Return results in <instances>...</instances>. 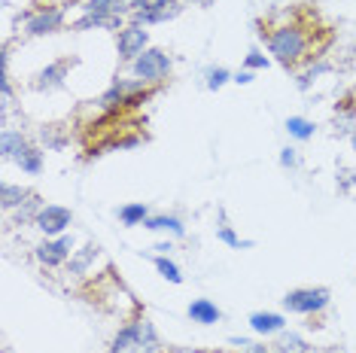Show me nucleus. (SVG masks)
<instances>
[{"mask_svg":"<svg viewBox=\"0 0 356 353\" xmlns=\"http://www.w3.org/2000/svg\"><path fill=\"white\" fill-rule=\"evenodd\" d=\"M259 34L268 40V52L283 67H302V64L320 58V52L326 49V43L332 40L329 34H323L317 28V19L307 22L305 13L289 15L286 22L262 25Z\"/></svg>","mask_w":356,"mask_h":353,"instance_id":"nucleus-1","label":"nucleus"},{"mask_svg":"<svg viewBox=\"0 0 356 353\" xmlns=\"http://www.w3.org/2000/svg\"><path fill=\"white\" fill-rule=\"evenodd\" d=\"M171 55L165 49H156V46H149V49H143L137 58L131 61V70L137 79H143L147 85H159L161 79L171 74Z\"/></svg>","mask_w":356,"mask_h":353,"instance_id":"nucleus-2","label":"nucleus"},{"mask_svg":"<svg viewBox=\"0 0 356 353\" xmlns=\"http://www.w3.org/2000/svg\"><path fill=\"white\" fill-rule=\"evenodd\" d=\"M283 304H286V311H293V314L314 317L329 308V290H323V286H302V290L286 293Z\"/></svg>","mask_w":356,"mask_h":353,"instance_id":"nucleus-3","label":"nucleus"},{"mask_svg":"<svg viewBox=\"0 0 356 353\" xmlns=\"http://www.w3.org/2000/svg\"><path fill=\"white\" fill-rule=\"evenodd\" d=\"M37 262L46 265V268H61L64 262L74 256V235H58L52 240H43V244L34 250Z\"/></svg>","mask_w":356,"mask_h":353,"instance_id":"nucleus-4","label":"nucleus"},{"mask_svg":"<svg viewBox=\"0 0 356 353\" xmlns=\"http://www.w3.org/2000/svg\"><path fill=\"white\" fill-rule=\"evenodd\" d=\"M116 46H119V58L134 61L143 49H149V31L140 25H125L116 37Z\"/></svg>","mask_w":356,"mask_h":353,"instance_id":"nucleus-5","label":"nucleus"},{"mask_svg":"<svg viewBox=\"0 0 356 353\" xmlns=\"http://www.w3.org/2000/svg\"><path fill=\"white\" fill-rule=\"evenodd\" d=\"M74 222V216H70L67 207H61V204H46L43 211L37 213V222L34 226L43 231V235H49V238H58L67 231V226Z\"/></svg>","mask_w":356,"mask_h":353,"instance_id":"nucleus-6","label":"nucleus"},{"mask_svg":"<svg viewBox=\"0 0 356 353\" xmlns=\"http://www.w3.org/2000/svg\"><path fill=\"white\" fill-rule=\"evenodd\" d=\"M64 25V10H37L25 19V31L31 37H43V34H55Z\"/></svg>","mask_w":356,"mask_h":353,"instance_id":"nucleus-7","label":"nucleus"},{"mask_svg":"<svg viewBox=\"0 0 356 353\" xmlns=\"http://www.w3.org/2000/svg\"><path fill=\"white\" fill-rule=\"evenodd\" d=\"M74 64H76V58H58V61L46 64V67L40 70L34 88H40V92H52V88H61L64 79H67V70L74 67Z\"/></svg>","mask_w":356,"mask_h":353,"instance_id":"nucleus-8","label":"nucleus"},{"mask_svg":"<svg viewBox=\"0 0 356 353\" xmlns=\"http://www.w3.org/2000/svg\"><path fill=\"white\" fill-rule=\"evenodd\" d=\"M250 329H253L256 335H262V338L280 335L283 329H286V317L274 314V311H256V314H250Z\"/></svg>","mask_w":356,"mask_h":353,"instance_id":"nucleus-9","label":"nucleus"},{"mask_svg":"<svg viewBox=\"0 0 356 353\" xmlns=\"http://www.w3.org/2000/svg\"><path fill=\"white\" fill-rule=\"evenodd\" d=\"M28 149H31L28 138L22 131H15V128H6V131L0 134V152H3L6 162H19Z\"/></svg>","mask_w":356,"mask_h":353,"instance_id":"nucleus-10","label":"nucleus"},{"mask_svg":"<svg viewBox=\"0 0 356 353\" xmlns=\"http://www.w3.org/2000/svg\"><path fill=\"white\" fill-rule=\"evenodd\" d=\"M98 28H107V31H122L125 28V19L122 15H83V19L70 22V31H98Z\"/></svg>","mask_w":356,"mask_h":353,"instance_id":"nucleus-11","label":"nucleus"},{"mask_svg":"<svg viewBox=\"0 0 356 353\" xmlns=\"http://www.w3.org/2000/svg\"><path fill=\"white\" fill-rule=\"evenodd\" d=\"M88 15H131V0H86Z\"/></svg>","mask_w":356,"mask_h":353,"instance_id":"nucleus-12","label":"nucleus"},{"mask_svg":"<svg viewBox=\"0 0 356 353\" xmlns=\"http://www.w3.org/2000/svg\"><path fill=\"white\" fill-rule=\"evenodd\" d=\"M220 308H216L210 299H195L189 304V320L192 323H201V326H210V323H220Z\"/></svg>","mask_w":356,"mask_h":353,"instance_id":"nucleus-13","label":"nucleus"},{"mask_svg":"<svg viewBox=\"0 0 356 353\" xmlns=\"http://www.w3.org/2000/svg\"><path fill=\"white\" fill-rule=\"evenodd\" d=\"M31 195H34V192L25 189V186H15V183H3V189H0V204H3V211H15V207H22Z\"/></svg>","mask_w":356,"mask_h":353,"instance_id":"nucleus-14","label":"nucleus"},{"mask_svg":"<svg viewBox=\"0 0 356 353\" xmlns=\"http://www.w3.org/2000/svg\"><path fill=\"white\" fill-rule=\"evenodd\" d=\"M143 229H149V231H171L174 238H183L186 235V226L177 216H168V213H159V216H149L147 222H143Z\"/></svg>","mask_w":356,"mask_h":353,"instance_id":"nucleus-15","label":"nucleus"},{"mask_svg":"<svg viewBox=\"0 0 356 353\" xmlns=\"http://www.w3.org/2000/svg\"><path fill=\"white\" fill-rule=\"evenodd\" d=\"M271 350L274 353H307L311 350V344H307L298 332H280L277 341L271 344Z\"/></svg>","mask_w":356,"mask_h":353,"instance_id":"nucleus-16","label":"nucleus"},{"mask_svg":"<svg viewBox=\"0 0 356 353\" xmlns=\"http://www.w3.org/2000/svg\"><path fill=\"white\" fill-rule=\"evenodd\" d=\"M119 220H122L125 226H143V222L149 220V207L143 204V202L122 204V207H119Z\"/></svg>","mask_w":356,"mask_h":353,"instance_id":"nucleus-17","label":"nucleus"},{"mask_svg":"<svg viewBox=\"0 0 356 353\" xmlns=\"http://www.w3.org/2000/svg\"><path fill=\"white\" fill-rule=\"evenodd\" d=\"M286 131H289V138H296V140H311L314 138V122L305 119V116H289Z\"/></svg>","mask_w":356,"mask_h":353,"instance_id":"nucleus-18","label":"nucleus"},{"mask_svg":"<svg viewBox=\"0 0 356 353\" xmlns=\"http://www.w3.org/2000/svg\"><path fill=\"white\" fill-rule=\"evenodd\" d=\"M95 256H98V244H88L86 250H79L76 256H70V274H86L88 265L95 262Z\"/></svg>","mask_w":356,"mask_h":353,"instance_id":"nucleus-19","label":"nucleus"},{"mask_svg":"<svg viewBox=\"0 0 356 353\" xmlns=\"http://www.w3.org/2000/svg\"><path fill=\"white\" fill-rule=\"evenodd\" d=\"M43 211V204H40L37 195H31L22 207H15V226H25V222H37V213Z\"/></svg>","mask_w":356,"mask_h":353,"instance_id":"nucleus-20","label":"nucleus"},{"mask_svg":"<svg viewBox=\"0 0 356 353\" xmlns=\"http://www.w3.org/2000/svg\"><path fill=\"white\" fill-rule=\"evenodd\" d=\"M156 271L168 280V284H183V274H180V268H177V262L168 259V256H161V253L156 256Z\"/></svg>","mask_w":356,"mask_h":353,"instance_id":"nucleus-21","label":"nucleus"},{"mask_svg":"<svg viewBox=\"0 0 356 353\" xmlns=\"http://www.w3.org/2000/svg\"><path fill=\"white\" fill-rule=\"evenodd\" d=\"M19 167H22L25 174H40V171H43V152L31 147V149L25 152V156L19 158Z\"/></svg>","mask_w":356,"mask_h":353,"instance_id":"nucleus-22","label":"nucleus"},{"mask_svg":"<svg viewBox=\"0 0 356 353\" xmlns=\"http://www.w3.org/2000/svg\"><path fill=\"white\" fill-rule=\"evenodd\" d=\"M174 0H131V13H165Z\"/></svg>","mask_w":356,"mask_h":353,"instance_id":"nucleus-23","label":"nucleus"},{"mask_svg":"<svg viewBox=\"0 0 356 353\" xmlns=\"http://www.w3.org/2000/svg\"><path fill=\"white\" fill-rule=\"evenodd\" d=\"M216 238H220L222 244L234 247V250H241V247H253V240H241L238 235H234L232 226H220V229H216Z\"/></svg>","mask_w":356,"mask_h":353,"instance_id":"nucleus-24","label":"nucleus"},{"mask_svg":"<svg viewBox=\"0 0 356 353\" xmlns=\"http://www.w3.org/2000/svg\"><path fill=\"white\" fill-rule=\"evenodd\" d=\"M229 79H232V74H229L225 67H210V70H207V88H210V92L222 88L225 83H229Z\"/></svg>","mask_w":356,"mask_h":353,"instance_id":"nucleus-25","label":"nucleus"},{"mask_svg":"<svg viewBox=\"0 0 356 353\" xmlns=\"http://www.w3.org/2000/svg\"><path fill=\"white\" fill-rule=\"evenodd\" d=\"M58 128L61 125H49V128H43V143L49 149H61L64 143H67V138H64V134H58Z\"/></svg>","mask_w":356,"mask_h":353,"instance_id":"nucleus-26","label":"nucleus"},{"mask_svg":"<svg viewBox=\"0 0 356 353\" xmlns=\"http://www.w3.org/2000/svg\"><path fill=\"white\" fill-rule=\"evenodd\" d=\"M326 70H329V64H326V61H320V64H311V67H307L305 74L298 76V88H307V85H311V83H314V79H317L320 74H326Z\"/></svg>","mask_w":356,"mask_h":353,"instance_id":"nucleus-27","label":"nucleus"},{"mask_svg":"<svg viewBox=\"0 0 356 353\" xmlns=\"http://www.w3.org/2000/svg\"><path fill=\"white\" fill-rule=\"evenodd\" d=\"M74 3H83V0H34L37 10H67Z\"/></svg>","mask_w":356,"mask_h":353,"instance_id":"nucleus-28","label":"nucleus"},{"mask_svg":"<svg viewBox=\"0 0 356 353\" xmlns=\"http://www.w3.org/2000/svg\"><path fill=\"white\" fill-rule=\"evenodd\" d=\"M244 64H247V70H265V67H268V58H265V55L259 52V49H253V52H250L247 58H244Z\"/></svg>","mask_w":356,"mask_h":353,"instance_id":"nucleus-29","label":"nucleus"},{"mask_svg":"<svg viewBox=\"0 0 356 353\" xmlns=\"http://www.w3.org/2000/svg\"><path fill=\"white\" fill-rule=\"evenodd\" d=\"M280 165H283V167H296V165H298V152H296L293 147L280 149Z\"/></svg>","mask_w":356,"mask_h":353,"instance_id":"nucleus-30","label":"nucleus"},{"mask_svg":"<svg viewBox=\"0 0 356 353\" xmlns=\"http://www.w3.org/2000/svg\"><path fill=\"white\" fill-rule=\"evenodd\" d=\"M234 83H238V85H250V83H253V70H241V74L234 76Z\"/></svg>","mask_w":356,"mask_h":353,"instance_id":"nucleus-31","label":"nucleus"},{"mask_svg":"<svg viewBox=\"0 0 356 353\" xmlns=\"http://www.w3.org/2000/svg\"><path fill=\"white\" fill-rule=\"evenodd\" d=\"M244 353H274V350H271V347H265V344H250Z\"/></svg>","mask_w":356,"mask_h":353,"instance_id":"nucleus-32","label":"nucleus"},{"mask_svg":"<svg viewBox=\"0 0 356 353\" xmlns=\"http://www.w3.org/2000/svg\"><path fill=\"white\" fill-rule=\"evenodd\" d=\"M156 250H159V253H161V256H165V253H168V250H171V244H168V240H161V244H159V247H156Z\"/></svg>","mask_w":356,"mask_h":353,"instance_id":"nucleus-33","label":"nucleus"},{"mask_svg":"<svg viewBox=\"0 0 356 353\" xmlns=\"http://www.w3.org/2000/svg\"><path fill=\"white\" fill-rule=\"evenodd\" d=\"M189 3H207V0H189Z\"/></svg>","mask_w":356,"mask_h":353,"instance_id":"nucleus-34","label":"nucleus"}]
</instances>
